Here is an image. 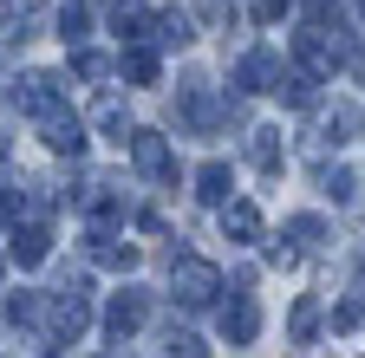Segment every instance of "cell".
I'll list each match as a JSON object with an SVG mask.
<instances>
[{
    "mask_svg": "<svg viewBox=\"0 0 365 358\" xmlns=\"http://www.w3.org/2000/svg\"><path fill=\"white\" fill-rule=\"evenodd\" d=\"M170 287H176L182 306H209V300L222 293V267H209V260H196V254H176V260H170Z\"/></svg>",
    "mask_w": 365,
    "mask_h": 358,
    "instance_id": "6da1fadb",
    "label": "cell"
},
{
    "mask_svg": "<svg viewBox=\"0 0 365 358\" xmlns=\"http://www.w3.org/2000/svg\"><path fill=\"white\" fill-rule=\"evenodd\" d=\"M14 105H20L26 117L59 111V105H66V92H59V72H26V78H14Z\"/></svg>",
    "mask_w": 365,
    "mask_h": 358,
    "instance_id": "7a4b0ae2",
    "label": "cell"
},
{
    "mask_svg": "<svg viewBox=\"0 0 365 358\" xmlns=\"http://www.w3.org/2000/svg\"><path fill=\"white\" fill-rule=\"evenodd\" d=\"M144 320H150V293H144V287H124V293H111V306H105V332H111L118 345H124L137 326H144Z\"/></svg>",
    "mask_w": 365,
    "mask_h": 358,
    "instance_id": "3957f363",
    "label": "cell"
},
{
    "mask_svg": "<svg viewBox=\"0 0 365 358\" xmlns=\"http://www.w3.org/2000/svg\"><path fill=\"white\" fill-rule=\"evenodd\" d=\"M39 137H46V150H53V157H85V124H78L66 105L39 117Z\"/></svg>",
    "mask_w": 365,
    "mask_h": 358,
    "instance_id": "277c9868",
    "label": "cell"
},
{
    "mask_svg": "<svg viewBox=\"0 0 365 358\" xmlns=\"http://www.w3.org/2000/svg\"><path fill=\"white\" fill-rule=\"evenodd\" d=\"M130 163L144 176H157V183H176V157H170V144L157 130H130Z\"/></svg>",
    "mask_w": 365,
    "mask_h": 358,
    "instance_id": "5b68a950",
    "label": "cell"
},
{
    "mask_svg": "<svg viewBox=\"0 0 365 358\" xmlns=\"http://www.w3.org/2000/svg\"><path fill=\"white\" fill-rule=\"evenodd\" d=\"M235 85H242V98H255V92H281V59H274L267 46L248 53V59L235 65Z\"/></svg>",
    "mask_w": 365,
    "mask_h": 358,
    "instance_id": "8992f818",
    "label": "cell"
},
{
    "mask_svg": "<svg viewBox=\"0 0 365 358\" xmlns=\"http://www.w3.org/2000/svg\"><path fill=\"white\" fill-rule=\"evenodd\" d=\"M46 26V0H0V39H33Z\"/></svg>",
    "mask_w": 365,
    "mask_h": 358,
    "instance_id": "52a82bcc",
    "label": "cell"
},
{
    "mask_svg": "<svg viewBox=\"0 0 365 358\" xmlns=\"http://www.w3.org/2000/svg\"><path fill=\"white\" fill-rule=\"evenodd\" d=\"M222 332L235 339V345H248V339L261 332V306H255L248 293H235V306H222Z\"/></svg>",
    "mask_w": 365,
    "mask_h": 358,
    "instance_id": "ba28073f",
    "label": "cell"
},
{
    "mask_svg": "<svg viewBox=\"0 0 365 358\" xmlns=\"http://www.w3.org/2000/svg\"><path fill=\"white\" fill-rule=\"evenodd\" d=\"M222 228L235 235L242 248H248V241H261V209H255V202H222Z\"/></svg>",
    "mask_w": 365,
    "mask_h": 358,
    "instance_id": "9c48e42d",
    "label": "cell"
},
{
    "mask_svg": "<svg viewBox=\"0 0 365 358\" xmlns=\"http://www.w3.org/2000/svg\"><path fill=\"white\" fill-rule=\"evenodd\" d=\"M150 39H157V46H190V39H196V20L182 14V7H170V14L150 20Z\"/></svg>",
    "mask_w": 365,
    "mask_h": 358,
    "instance_id": "30bf717a",
    "label": "cell"
},
{
    "mask_svg": "<svg viewBox=\"0 0 365 358\" xmlns=\"http://www.w3.org/2000/svg\"><path fill=\"white\" fill-rule=\"evenodd\" d=\"M228 189H235L228 163H202V169H196V196H202L209 209H222V202H228Z\"/></svg>",
    "mask_w": 365,
    "mask_h": 358,
    "instance_id": "8fae6325",
    "label": "cell"
},
{
    "mask_svg": "<svg viewBox=\"0 0 365 358\" xmlns=\"http://www.w3.org/2000/svg\"><path fill=\"white\" fill-rule=\"evenodd\" d=\"M46 254H53V235H46L39 221H26V228L14 235V260H20V267H39Z\"/></svg>",
    "mask_w": 365,
    "mask_h": 358,
    "instance_id": "7c38bea8",
    "label": "cell"
},
{
    "mask_svg": "<svg viewBox=\"0 0 365 358\" xmlns=\"http://www.w3.org/2000/svg\"><path fill=\"white\" fill-rule=\"evenodd\" d=\"M91 260H98V267H118V274H124V267H137V248L118 241V235H91Z\"/></svg>",
    "mask_w": 365,
    "mask_h": 358,
    "instance_id": "4fadbf2b",
    "label": "cell"
},
{
    "mask_svg": "<svg viewBox=\"0 0 365 358\" xmlns=\"http://www.w3.org/2000/svg\"><path fill=\"white\" fill-rule=\"evenodd\" d=\"M281 157H287V150H281V130H255V137H248V163H255V169L274 176V169H281Z\"/></svg>",
    "mask_w": 365,
    "mask_h": 358,
    "instance_id": "5bb4252c",
    "label": "cell"
},
{
    "mask_svg": "<svg viewBox=\"0 0 365 358\" xmlns=\"http://www.w3.org/2000/svg\"><path fill=\"white\" fill-rule=\"evenodd\" d=\"M313 85H319V72H281V98L294 105V111H313Z\"/></svg>",
    "mask_w": 365,
    "mask_h": 358,
    "instance_id": "9a60e30c",
    "label": "cell"
},
{
    "mask_svg": "<svg viewBox=\"0 0 365 358\" xmlns=\"http://www.w3.org/2000/svg\"><path fill=\"white\" fill-rule=\"evenodd\" d=\"M118 72H124L130 85H150V78H157V53H150V46H130V53L118 59Z\"/></svg>",
    "mask_w": 365,
    "mask_h": 358,
    "instance_id": "2e32d148",
    "label": "cell"
},
{
    "mask_svg": "<svg viewBox=\"0 0 365 358\" xmlns=\"http://www.w3.org/2000/svg\"><path fill=\"white\" fill-rule=\"evenodd\" d=\"M91 124H98L105 137L124 144V130H130V124H124V98H98V105H91Z\"/></svg>",
    "mask_w": 365,
    "mask_h": 358,
    "instance_id": "e0dca14e",
    "label": "cell"
},
{
    "mask_svg": "<svg viewBox=\"0 0 365 358\" xmlns=\"http://www.w3.org/2000/svg\"><path fill=\"white\" fill-rule=\"evenodd\" d=\"M319 189L352 209V202H359V176H352V169H319Z\"/></svg>",
    "mask_w": 365,
    "mask_h": 358,
    "instance_id": "ac0fdd59",
    "label": "cell"
},
{
    "mask_svg": "<svg viewBox=\"0 0 365 358\" xmlns=\"http://www.w3.org/2000/svg\"><path fill=\"white\" fill-rule=\"evenodd\" d=\"M7 320H14V326H39V320H46V300H39V293H14V300H7Z\"/></svg>",
    "mask_w": 365,
    "mask_h": 358,
    "instance_id": "d6986e66",
    "label": "cell"
},
{
    "mask_svg": "<svg viewBox=\"0 0 365 358\" xmlns=\"http://www.w3.org/2000/svg\"><path fill=\"white\" fill-rule=\"evenodd\" d=\"M163 352H170V358H209V345H202L196 332H182V326L163 332Z\"/></svg>",
    "mask_w": 365,
    "mask_h": 358,
    "instance_id": "ffe728a7",
    "label": "cell"
},
{
    "mask_svg": "<svg viewBox=\"0 0 365 358\" xmlns=\"http://www.w3.org/2000/svg\"><path fill=\"white\" fill-rule=\"evenodd\" d=\"M287 235H294L300 248H327V221H319V215H294V221H287Z\"/></svg>",
    "mask_w": 365,
    "mask_h": 358,
    "instance_id": "44dd1931",
    "label": "cell"
},
{
    "mask_svg": "<svg viewBox=\"0 0 365 358\" xmlns=\"http://www.w3.org/2000/svg\"><path fill=\"white\" fill-rule=\"evenodd\" d=\"M85 26H91L85 7H66V14H59V39H66V46H85Z\"/></svg>",
    "mask_w": 365,
    "mask_h": 358,
    "instance_id": "7402d4cb",
    "label": "cell"
},
{
    "mask_svg": "<svg viewBox=\"0 0 365 358\" xmlns=\"http://www.w3.org/2000/svg\"><path fill=\"white\" fill-rule=\"evenodd\" d=\"M313 332H319V300H300V306H294V339L307 345Z\"/></svg>",
    "mask_w": 365,
    "mask_h": 358,
    "instance_id": "603a6c76",
    "label": "cell"
},
{
    "mask_svg": "<svg viewBox=\"0 0 365 358\" xmlns=\"http://www.w3.org/2000/svg\"><path fill=\"white\" fill-rule=\"evenodd\" d=\"M352 326H365V293H359V300H346V306L333 312V332H352Z\"/></svg>",
    "mask_w": 365,
    "mask_h": 358,
    "instance_id": "cb8c5ba5",
    "label": "cell"
},
{
    "mask_svg": "<svg viewBox=\"0 0 365 358\" xmlns=\"http://www.w3.org/2000/svg\"><path fill=\"white\" fill-rule=\"evenodd\" d=\"M72 72H78V78H105L111 59H105V53H72Z\"/></svg>",
    "mask_w": 365,
    "mask_h": 358,
    "instance_id": "d4e9b609",
    "label": "cell"
},
{
    "mask_svg": "<svg viewBox=\"0 0 365 358\" xmlns=\"http://www.w3.org/2000/svg\"><path fill=\"white\" fill-rule=\"evenodd\" d=\"M281 14H287V0H255V20H261V26H274Z\"/></svg>",
    "mask_w": 365,
    "mask_h": 358,
    "instance_id": "484cf974",
    "label": "cell"
},
{
    "mask_svg": "<svg viewBox=\"0 0 365 358\" xmlns=\"http://www.w3.org/2000/svg\"><path fill=\"white\" fill-rule=\"evenodd\" d=\"M352 72H359V85H365V53H352Z\"/></svg>",
    "mask_w": 365,
    "mask_h": 358,
    "instance_id": "4316f807",
    "label": "cell"
},
{
    "mask_svg": "<svg viewBox=\"0 0 365 358\" xmlns=\"http://www.w3.org/2000/svg\"><path fill=\"white\" fill-rule=\"evenodd\" d=\"M0 274H7V260H0Z\"/></svg>",
    "mask_w": 365,
    "mask_h": 358,
    "instance_id": "83f0119b",
    "label": "cell"
},
{
    "mask_svg": "<svg viewBox=\"0 0 365 358\" xmlns=\"http://www.w3.org/2000/svg\"><path fill=\"white\" fill-rule=\"evenodd\" d=\"M359 14H365V0H359Z\"/></svg>",
    "mask_w": 365,
    "mask_h": 358,
    "instance_id": "f1b7e54d",
    "label": "cell"
}]
</instances>
